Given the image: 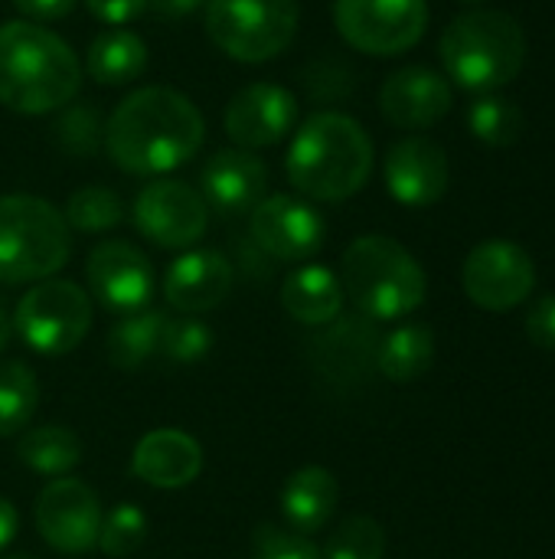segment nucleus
Here are the masks:
<instances>
[{
    "instance_id": "nucleus-25",
    "label": "nucleus",
    "mask_w": 555,
    "mask_h": 559,
    "mask_svg": "<svg viewBox=\"0 0 555 559\" xmlns=\"http://www.w3.org/2000/svg\"><path fill=\"white\" fill-rule=\"evenodd\" d=\"M167 328V314L144 308L134 314H121V321L108 331V360L118 370H137L144 367L154 354H160V337Z\"/></svg>"
},
{
    "instance_id": "nucleus-34",
    "label": "nucleus",
    "mask_w": 555,
    "mask_h": 559,
    "mask_svg": "<svg viewBox=\"0 0 555 559\" xmlns=\"http://www.w3.org/2000/svg\"><path fill=\"white\" fill-rule=\"evenodd\" d=\"M249 559H324L321 550L301 537V534H291V531H281V527H262L255 531V540H252V557Z\"/></svg>"
},
{
    "instance_id": "nucleus-18",
    "label": "nucleus",
    "mask_w": 555,
    "mask_h": 559,
    "mask_svg": "<svg viewBox=\"0 0 555 559\" xmlns=\"http://www.w3.org/2000/svg\"><path fill=\"white\" fill-rule=\"evenodd\" d=\"M236 282V269L222 252L213 249H190L170 262L164 275V298L180 314H203L219 308Z\"/></svg>"
},
{
    "instance_id": "nucleus-6",
    "label": "nucleus",
    "mask_w": 555,
    "mask_h": 559,
    "mask_svg": "<svg viewBox=\"0 0 555 559\" xmlns=\"http://www.w3.org/2000/svg\"><path fill=\"white\" fill-rule=\"evenodd\" d=\"M72 255L65 216L43 197H0V282L36 285L52 278Z\"/></svg>"
},
{
    "instance_id": "nucleus-37",
    "label": "nucleus",
    "mask_w": 555,
    "mask_h": 559,
    "mask_svg": "<svg viewBox=\"0 0 555 559\" xmlns=\"http://www.w3.org/2000/svg\"><path fill=\"white\" fill-rule=\"evenodd\" d=\"M79 0H13V7L29 20V23H52L72 13Z\"/></svg>"
},
{
    "instance_id": "nucleus-21",
    "label": "nucleus",
    "mask_w": 555,
    "mask_h": 559,
    "mask_svg": "<svg viewBox=\"0 0 555 559\" xmlns=\"http://www.w3.org/2000/svg\"><path fill=\"white\" fill-rule=\"evenodd\" d=\"M337 504H340V485L321 465H307L294 472L281 488V518L301 537L324 531Z\"/></svg>"
},
{
    "instance_id": "nucleus-41",
    "label": "nucleus",
    "mask_w": 555,
    "mask_h": 559,
    "mask_svg": "<svg viewBox=\"0 0 555 559\" xmlns=\"http://www.w3.org/2000/svg\"><path fill=\"white\" fill-rule=\"evenodd\" d=\"M7 559H36V557H26V554H16V557H7Z\"/></svg>"
},
{
    "instance_id": "nucleus-2",
    "label": "nucleus",
    "mask_w": 555,
    "mask_h": 559,
    "mask_svg": "<svg viewBox=\"0 0 555 559\" xmlns=\"http://www.w3.org/2000/svg\"><path fill=\"white\" fill-rule=\"evenodd\" d=\"M82 88V66L72 46L29 20L0 23V105L16 115L65 108Z\"/></svg>"
},
{
    "instance_id": "nucleus-24",
    "label": "nucleus",
    "mask_w": 555,
    "mask_h": 559,
    "mask_svg": "<svg viewBox=\"0 0 555 559\" xmlns=\"http://www.w3.org/2000/svg\"><path fill=\"white\" fill-rule=\"evenodd\" d=\"M435 360V334L425 324H402L376 347V367L389 383H415Z\"/></svg>"
},
{
    "instance_id": "nucleus-14",
    "label": "nucleus",
    "mask_w": 555,
    "mask_h": 559,
    "mask_svg": "<svg viewBox=\"0 0 555 559\" xmlns=\"http://www.w3.org/2000/svg\"><path fill=\"white\" fill-rule=\"evenodd\" d=\"M252 242L278 262H304L324 246V216L301 197L272 193L249 219Z\"/></svg>"
},
{
    "instance_id": "nucleus-32",
    "label": "nucleus",
    "mask_w": 555,
    "mask_h": 559,
    "mask_svg": "<svg viewBox=\"0 0 555 559\" xmlns=\"http://www.w3.org/2000/svg\"><path fill=\"white\" fill-rule=\"evenodd\" d=\"M209 350H213V331L200 318H193V314L167 318V328H164V337H160V354L167 360H173V364H196Z\"/></svg>"
},
{
    "instance_id": "nucleus-40",
    "label": "nucleus",
    "mask_w": 555,
    "mask_h": 559,
    "mask_svg": "<svg viewBox=\"0 0 555 559\" xmlns=\"http://www.w3.org/2000/svg\"><path fill=\"white\" fill-rule=\"evenodd\" d=\"M10 337H13V318L7 314V308H3V301H0V350L10 344Z\"/></svg>"
},
{
    "instance_id": "nucleus-30",
    "label": "nucleus",
    "mask_w": 555,
    "mask_h": 559,
    "mask_svg": "<svg viewBox=\"0 0 555 559\" xmlns=\"http://www.w3.org/2000/svg\"><path fill=\"white\" fill-rule=\"evenodd\" d=\"M324 559H383L386 557V531L373 518H347L337 534H330Z\"/></svg>"
},
{
    "instance_id": "nucleus-22",
    "label": "nucleus",
    "mask_w": 555,
    "mask_h": 559,
    "mask_svg": "<svg viewBox=\"0 0 555 559\" xmlns=\"http://www.w3.org/2000/svg\"><path fill=\"white\" fill-rule=\"evenodd\" d=\"M281 308L298 324H330L343 311V285L327 265H301L281 282Z\"/></svg>"
},
{
    "instance_id": "nucleus-27",
    "label": "nucleus",
    "mask_w": 555,
    "mask_h": 559,
    "mask_svg": "<svg viewBox=\"0 0 555 559\" xmlns=\"http://www.w3.org/2000/svg\"><path fill=\"white\" fill-rule=\"evenodd\" d=\"M36 403H39V386H36L33 370L20 360H3L0 364V439L23 432L36 413Z\"/></svg>"
},
{
    "instance_id": "nucleus-38",
    "label": "nucleus",
    "mask_w": 555,
    "mask_h": 559,
    "mask_svg": "<svg viewBox=\"0 0 555 559\" xmlns=\"http://www.w3.org/2000/svg\"><path fill=\"white\" fill-rule=\"evenodd\" d=\"M206 0H147V7L167 20H180V16H190L193 10H200Z\"/></svg>"
},
{
    "instance_id": "nucleus-35",
    "label": "nucleus",
    "mask_w": 555,
    "mask_h": 559,
    "mask_svg": "<svg viewBox=\"0 0 555 559\" xmlns=\"http://www.w3.org/2000/svg\"><path fill=\"white\" fill-rule=\"evenodd\" d=\"M527 334L536 347L555 354V295H543L533 301L527 314Z\"/></svg>"
},
{
    "instance_id": "nucleus-23",
    "label": "nucleus",
    "mask_w": 555,
    "mask_h": 559,
    "mask_svg": "<svg viewBox=\"0 0 555 559\" xmlns=\"http://www.w3.org/2000/svg\"><path fill=\"white\" fill-rule=\"evenodd\" d=\"M85 69L98 85H128L147 69V46L137 33L111 26L92 39L85 52Z\"/></svg>"
},
{
    "instance_id": "nucleus-26",
    "label": "nucleus",
    "mask_w": 555,
    "mask_h": 559,
    "mask_svg": "<svg viewBox=\"0 0 555 559\" xmlns=\"http://www.w3.org/2000/svg\"><path fill=\"white\" fill-rule=\"evenodd\" d=\"M20 462L46 478H65L82 462V442L65 426H39L20 436Z\"/></svg>"
},
{
    "instance_id": "nucleus-20",
    "label": "nucleus",
    "mask_w": 555,
    "mask_h": 559,
    "mask_svg": "<svg viewBox=\"0 0 555 559\" xmlns=\"http://www.w3.org/2000/svg\"><path fill=\"white\" fill-rule=\"evenodd\" d=\"M203 449L193 436L180 429H154L147 432L131 455V475L147 488L177 491L200 478Z\"/></svg>"
},
{
    "instance_id": "nucleus-9",
    "label": "nucleus",
    "mask_w": 555,
    "mask_h": 559,
    "mask_svg": "<svg viewBox=\"0 0 555 559\" xmlns=\"http://www.w3.org/2000/svg\"><path fill=\"white\" fill-rule=\"evenodd\" d=\"M340 36L370 56H399L429 29V0H337Z\"/></svg>"
},
{
    "instance_id": "nucleus-36",
    "label": "nucleus",
    "mask_w": 555,
    "mask_h": 559,
    "mask_svg": "<svg viewBox=\"0 0 555 559\" xmlns=\"http://www.w3.org/2000/svg\"><path fill=\"white\" fill-rule=\"evenodd\" d=\"M85 7L92 10L95 20L108 26H124L147 10V0H85Z\"/></svg>"
},
{
    "instance_id": "nucleus-12",
    "label": "nucleus",
    "mask_w": 555,
    "mask_h": 559,
    "mask_svg": "<svg viewBox=\"0 0 555 559\" xmlns=\"http://www.w3.org/2000/svg\"><path fill=\"white\" fill-rule=\"evenodd\" d=\"M101 501L79 478H52L36 498V531L59 554H88L101 534Z\"/></svg>"
},
{
    "instance_id": "nucleus-3",
    "label": "nucleus",
    "mask_w": 555,
    "mask_h": 559,
    "mask_svg": "<svg viewBox=\"0 0 555 559\" xmlns=\"http://www.w3.org/2000/svg\"><path fill=\"white\" fill-rule=\"evenodd\" d=\"M288 180L298 193L340 203L363 190L373 174V141L363 124L343 111L311 115L285 154Z\"/></svg>"
},
{
    "instance_id": "nucleus-13",
    "label": "nucleus",
    "mask_w": 555,
    "mask_h": 559,
    "mask_svg": "<svg viewBox=\"0 0 555 559\" xmlns=\"http://www.w3.org/2000/svg\"><path fill=\"white\" fill-rule=\"evenodd\" d=\"M85 275L95 301L111 314L144 311L157 288L150 259L124 239H108L95 246L85 262Z\"/></svg>"
},
{
    "instance_id": "nucleus-31",
    "label": "nucleus",
    "mask_w": 555,
    "mask_h": 559,
    "mask_svg": "<svg viewBox=\"0 0 555 559\" xmlns=\"http://www.w3.org/2000/svg\"><path fill=\"white\" fill-rule=\"evenodd\" d=\"M147 537V518L137 504H114L108 518H101L98 550L114 559L131 557Z\"/></svg>"
},
{
    "instance_id": "nucleus-33",
    "label": "nucleus",
    "mask_w": 555,
    "mask_h": 559,
    "mask_svg": "<svg viewBox=\"0 0 555 559\" xmlns=\"http://www.w3.org/2000/svg\"><path fill=\"white\" fill-rule=\"evenodd\" d=\"M52 138L59 141V147L65 154L92 157L98 151V144L105 141V124L92 105H79V108L62 111V118L52 128Z\"/></svg>"
},
{
    "instance_id": "nucleus-28",
    "label": "nucleus",
    "mask_w": 555,
    "mask_h": 559,
    "mask_svg": "<svg viewBox=\"0 0 555 559\" xmlns=\"http://www.w3.org/2000/svg\"><path fill=\"white\" fill-rule=\"evenodd\" d=\"M468 124H471V134L491 147H510L520 141L523 134V111L504 98V95H481L471 108H468Z\"/></svg>"
},
{
    "instance_id": "nucleus-8",
    "label": "nucleus",
    "mask_w": 555,
    "mask_h": 559,
    "mask_svg": "<svg viewBox=\"0 0 555 559\" xmlns=\"http://www.w3.org/2000/svg\"><path fill=\"white\" fill-rule=\"evenodd\" d=\"M92 328V298L65 278L36 282L13 311V331L20 341L43 354L62 357L75 350Z\"/></svg>"
},
{
    "instance_id": "nucleus-17",
    "label": "nucleus",
    "mask_w": 555,
    "mask_h": 559,
    "mask_svg": "<svg viewBox=\"0 0 555 559\" xmlns=\"http://www.w3.org/2000/svg\"><path fill=\"white\" fill-rule=\"evenodd\" d=\"M451 180L445 151L429 138H406L386 154V190L402 206L422 210L445 197Z\"/></svg>"
},
{
    "instance_id": "nucleus-4",
    "label": "nucleus",
    "mask_w": 555,
    "mask_h": 559,
    "mask_svg": "<svg viewBox=\"0 0 555 559\" xmlns=\"http://www.w3.org/2000/svg\"><path fill=\"white\" fill-rule=\"evenodd\" d=\"M340 285L370 321H399L412 314L429 292L419 259L389 236L353 239L340 262Z\"/></svg>"
},
{
    "instance_id": "nucleus-11",
    "label": "nucleus",
    "mask_w": 555,
    "mask_h": 559,
    "mask_svg": "<svg viewBox=\"0 0 555 559\" xmlns=\"http://www.w3.org/2000/svg\"><path fill=\"white\" fill-rule=\"evenodd\" d=\"M468 298L484 311H510L536 288V265L530 252L510 239H487L471 249L461 269Z\"/></svg>"
},
{
    "instance_id": "nucleus-39",
    "label": "nucleus",
    "mask_w": 555,
    "mask_h": 559,
    "mask_svg": "<svg viewBox=\"0 0 555 559\" xmlns=\"http://www.w3.org/2000/svg\"><path fill=\"white\" fill-rule=\"evenodd\" d=\"M16 531H20V514H16V508H13L10 501L0 498V554L13 544Z\"/></svg>"
},
{
    "instance_id": "nucleus-10",
    "label": "nucleus",
    "mask_w": 555,
    "mask_h": 559,
    "mask_svg": "<svg viewBox=\"0 0 555 559\" xmlns=\"http://www.w3.org/2000/svg\"><path fill=\"white\" fill-rule=\"evenodd\" d=\"M134 226L160 249H186L206 236L209 206L200 190L183 180L157 177L134 197Z\"/></svg>"
},
{
    "instance_id": "nucleus-1",
    "label": "nucleus",
    "mask_w": 555,
    "mask_h": 559,
    "mask_svg": "<svg viewBox=\"0 0 555 559\" xmlns=\"http://www.w3.org/2000/svg\"><path fill=\"white\" fill-rule=\"evenodd\" d=\"M206 121L200 108L170 85H144L124 95L108 124L105 147L108 157L137 177H164L203 147Z\"/></svg>"
},
{
    "instance_id": "nucleus-15",
    "label": "nucleus",
    "mask_w": 555,
    "mask_h": 559,
    "mask_svg": "<svg viewBox=\"0 0 555 559\" xmlns=\"http://www.w3.org/2000/svg\"><path fill=\"white\" fill-rule=\"evenodd\" d=\"M226 134L242 151H262L291 134L298 121L294 95L278 82H252L226 105Z\"/></svg>"
},
{
    "instance_id": "nucleus-5",
    "label": "nucleus",
    "mask_w": 555,
    "mask_h": 559,
    "mask_svg": "<svg viewBox=\"0 0 555 559\" xmlns=\"http://www.w3.org/2000/svg\"><path fill=\"white\" fill-rule=\"evenodd\" d=\"M445 72L471 92H497L510 85L527 62V33L504 10H471L442 33Z\"/></svg>"
},
{
    "instance_id": "nucleus-7",
    "label": "nucleus",
    "mask_w": 555,
    "mask_h": 559,
    "mask_svg": "<svg viewBox=\"0 0 555 559\" xmlns=\"http://www.w3.org/2000/svg\"><path fill=\"white\" fill-rule=\"evenodd\" d=\"M206 33L236 62H268L298 33V0H206Z\"/></svg>"
},
{
    "instance_id": "nucleus-29",
    "label": "nucleus",
    "mask_w": 555,
    "mask_h": 559,
    "mask_svg": "<svg viewBox=\"0 0 555 559\" xmlns=\"http://www.w3.org/2000/svg\"><path fill=\"white\" fill-rule=\"evenodd\" d=\"M65 223L75 233H108L124 219V203L114 190L108 187H82L69 197L65 203Z\"/></svg>"
},
{
    "instance_id": "nucleus-19",
    "label": "nucleus",
    "mask_w": 555,
    "mask_h": 559,
    "mask_svg": "<svg viewBox=\"0 0 555 559\" xmlns=\"http://www.w3.org/2000/svg\"><path fill=\"white\" fill-rule=\"evenodd\" d=\"M200 187H203L206 206H216L226 216H242V213H252L265 200L268 167L252 151L226 147L206 160L200 174Z\"/></svg>"
},
{
    "instance_id": "nucleus-16",
    "label": "nucleus",
    "mask_w": 555,
    "mask_h": 559,
    "mask_svg": "<svg viewBox=\"0 0 555 559\" xmlns=\"http://www.w3.org/2000/svg\"><path fill=\"white\" fill-rule=\"evenodd\" d=\"M451 85L442 72L425 66H406L393 72L379 88V111L389 124L419 131L438 124L451 111Z\"/></svg>"
}]
</instances>
